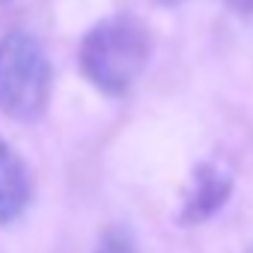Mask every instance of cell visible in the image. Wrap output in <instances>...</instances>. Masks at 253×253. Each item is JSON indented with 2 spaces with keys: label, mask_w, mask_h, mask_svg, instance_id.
<instances>
[{
  "label": "cell",
  "mask_w": 253,
  "mask_h": 253,
  "mask_svg": "<svg viewBox=\"0 0 253 253\" xmlns=\"http://www.w3.org/2000/svg\"><path fill=\"white\" fill-rule=\"evenodd\" d=\"M149 60V33L131 15H107L81 42V72L104 95H125Z\"/></svg>",
  "instance_id": "1"
},
{
  "label": "cell",
  "mask_w": 253,
  "mask_h": 253,
  "mask_svg": "<svg viewBox=\"0 0 253 253\" xmlns=\"http://www.w3.org/2000/svg\"><path fill=\"white\" fill-rule=\"evenodd\" d=\"M51 60L24 30L0 39V110L18 122H36L51 101Z\"/></svg>",
  "instance_id": "2"
},
{
  "label": "cell",
  "mask_w": 253,
  "mask_h": 253,
  "mask_svg": "<svg viewBox=\"0 0 253 253\" xmlns=\"http://www.w3.org/2000/svg\"><path fill=\"white\" fill-rule=\"evenodd\" d=\"M232 194V176L217 167V164H197L191 185L182 197V209H179V223H203L209 220L214 211L223 209V203Z\"/></svg>",
  "instance_id": "3"
},
{
  "label": "cell",
  "mask_w": 253,
  "mask_h": 253,
  "mask_svg": "<svg viewBox=\"0 0 253 253\" xmlns=\"http://www.w3.org/2000/svg\"><path fill=\"white\" fill-rule=\"evenodd\" d=\"M30 173L21 155L0 137V226L15 223L30 206Z\"/></svg>",
  "instance_id": "4"
},
{
  "label": "cell",
  "mask_w": 253,
  "mask_h": 253,
  "mask_svg": "<svg viewBox=\"0 0 253 253\" xmlns=\"http://www.w3.org/2000/svg\"><path fill=\"white\" fill-rule=\"evenodd\" d=\"M95 253H134V250H131V241H128V235H125L122 229H107L101 235Z\"/></svg>",
  "instance_id": "5"
},
{
  "label": "cell",
  "mask_w": 253,
  "mask_h": 253,
  "mask_svg": "<svg viewBox=\"0 0 253 253\" xmlns=\"http://www.w3.org/2000/svg\"><path fill=\"white\" fill-rule=\"evenodd\" d=\"M226 6L235 12V15H244V18H253V0H226Z\"/></svg>",
  "instance_id": "6"
},
{
  "label": "cell",
  "mask_w": 253,
  "mask_h": 253,
  "mask_svg": "<svg viewBox=\"0 0 253 253\" xmlns=\"http://www.w3.org/2000/svg\"><path fill=\"white\" fill-rule=\"evenodd\" d=\"M158 3H179V0H158Z\"/></svg>",
  "instance_id": "7"
},
{
  "label": "cell",
  "mask_w": 253,
  "mask_h": 253,
  "mask_svg": "<svg viewBox=\"0 0 253 253\" xmlns=\"http://www.w3.org/2000/svg\"><path fill=\"white\" fill-rule=\"evenodd\" d=\"M247 253H253V244H250V250H247Z\"/></svg>",
  "instance_id": "8"
}]
</instances>
